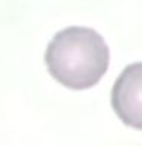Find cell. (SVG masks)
<instances>
[{
  "label": "cell",
  "mask_w": 142,
  "mask_h": 146,
  "mask_svg": "<svg viewBox=\"0 0 142 146\" xmlns=\"http://www.w3.org/2000/svg\"><path fill=\"white\" fill-rule=\"evenodd\" d=\"M112 107L116 116L135 129H142V62L127 66L112 90Z\"/></svg>",
  "instance_id": "obj_2"
},
{
  "label": "cell",
  "mask_w": 142,
  "mask_h": 146,
  "mask_svg": "<svg viewBox=\"0 0 142 146\" xmlns=\"http://www.w3.org/2000/svg\"><path fill=\"white\" fill-rule=\"evenodd\" d=\"M110 61L107 43L90 27L70 26L55 34L44 55L49 73L72 90L92 88L105 75Z\"/></svg>",
  "instance_id": "obj_1"
}]
</instances>
